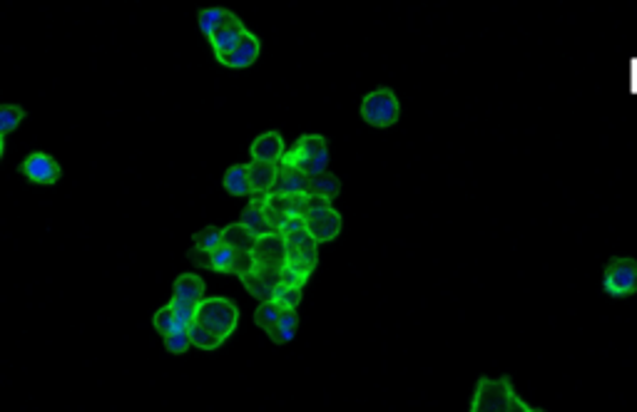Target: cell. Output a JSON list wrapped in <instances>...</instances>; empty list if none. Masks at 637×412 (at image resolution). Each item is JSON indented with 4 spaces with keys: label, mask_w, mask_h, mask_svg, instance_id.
Masks as SVG:
<instances>
[{
    "label": "cell",
    "mask_w": 637,
    "mask_h": 412,
    "mask_svg": "<svg viewBox=\"0 0 637 412\" xmlns=\"http://www.w3.org/2000/svg\"><path fill=\"white\" fill-rule=\"evenodd\" d=\"M306 231L312 234L316 243H326V241H334L341 229H344V218L336 211L334 206H326V209H312L306 214Z\"/></svg>",
    "instance_id": "cell-8"
},
{
    "label": "cell",
    "mask_w": 637,
    "mask_h": 412,
    "mask_svg": "<svg viewBox=\"0 0 637 412\" xmlns=\"http://www.w3.org/2000/svg\"><path fill=\"white\" fill-rule=\"evenodd\" d=\"M605 288L615 293V296H625V293H633L637 291V268L627 261H615L610 268H608V276H605Z\"/></svg>",
    "instance_id": "cell-12"
},
{
    "label": "cell",
    "mask_w": 637,
    "mask_h": 412,
    "mask_svg": "<svg viewBox=\"0 0 637 412\" xmlns=\"http://www.w3.org/2000/svg\"><path fill=\"white\" fill-rule=\"evenodd\" d=\"M163 343H164V350L172 355H185L189 348H195L192 341H189V333L187 331H177L172 333V335H167V338H163Z\"/></svg>",
    "instance_id": "cell-31"
},
{
    "label": "cell",
    "mask_w": 637,
    "mask_h": 412,
    "mask_svg": "<svg viewBox=\"0 0 637 412\" xmlns=\"http://www.w3.org/2000/svg\"><path fill=\"white\" fill-rule=\"evenodd\" d=\"M535 412H543V410H535Z\"/></svg>",
    "instance_id": "cell-34"
},
{
    "label": "cell",
    "mask_w": 637,
    "mask_h": 412,
    "mask_svg": "<svg viewBox=\"0 0 637 412\" xmlns=\"http://www.w3.org/2000/svg\"><path fill=\"white\" fill-rule=\"evenodd\" d=\"M205 291H207V284H205V278L197 274L177 276L172 284V298H180V301L202 303V301H205Z\"/></svg>",
    "instance_id": "cell-15"
},
{
    "label": "cell",
    "mask_w": 637,
    "mask_h": 412,
    "mask_svg": "<svg viewBox=\"0 0 637 412\" xmlns=\"http://www.w3.org/2000/svg\"><path fill=\"white\" fill-rule=\"evenodd\" d=\"M152 325H155V331L160 333V338H167V335H172V333H177V331H185V328L180 325V321H177L174 310L170 309V303H167V306H163V309L155 310V316H152Z\"/></svg>",
    "instance_id": "cell-25"
},
{
    "label": "cell",
    "mask_w": 637,
    "mask_h": 412,
    "mask_svg": "<svg viewBox=\"0 0 637 412\" xmlns=\"http://www.w3.org/2000/svg\"><path fill=\"white\" fill-rule=\"evenodd\" d=\"M309 194L322 196L326 202H334L336 196L341 194V182H339V177L331 172L309 177Z\"/></svg>",
    "instance_id": "cell-21"
},
{
    "label": "cell",
    "mask_w": 637,
    "mask_h": 412,
    "mask_svg": "<svg viewBox=\"0 0 637 412\" xmlns=\"http://www.w3.org/2000/svg\"><path fill=\"white\" fill-rule=\"evenodd\" d=\"M302 298H304L302 288H291V286H284V284H279V286L274 288V301H277L279 306H284L287 310L299 309V306H302Z\"/></svg>",
    "instance_id": "cell-29"
},
{
    "label": "cell",
    "mask_w": 637,
    "mask_h": 412,
    "mask_svg": "<svg viewBox=\"0 0 637 412\" xmlns=\"http://www.w3.org/2000/svg\"><path fill=\"white\" fill-rule=\"evenodd\" d=\"M259 55H262V43H259V37H256L255 33H247L242 43L234 47L230 55H224V58H220L217 62L230 70H244L249 68V65H255L256 60H259Z\"/></svg>",
    "instance_id": "cell-11"
},
{
    "label": "cell",
    "mask_w": 637,
    "mask_h": 412,
    "mask_svg": "<svg viewBox=\"0 0 637 412\" xmlns=\"http://www.w3.org/2000/svg\"><path fill=\"white\" fill-rule=\"evenodd\" d=\"M197 323L199 325H205L207 331L214 333V335H220V338L227 341V338L237 331V325H239V309H237V303L230 301V298H205V301L199 303Z\"/></svg>",
    "instance_id": "cell-2"
},
{
    "label": "cell",
    "mask_w": 637,
    "mask_h": 412,
    "mask_svg": "<svg viewBox=\"0 0 637 412\" xmlns=\"http://www.w3.org/2000/svg\"><path fill=\"white\" fill-rule=\"evenodd\" d=\"M187 333H189V341H192V345H195V348H199V350H207V353H212V350H220L222 345H224V338L214 335V333L207 331V328H205V325H199V323L189 325V328H187Z\"/></svg>",
    "instance_id": "cell-24"
},
{
    "label": "cell",
    "mask_w": 637,
    "mask_h": 412,
    "mask_svg": "<svg viewBox=\"0 0 637 412\" xmlns=\"http://www.w3.org/2000/svg\"><path fill=\"white\" fill-rule=\"evenodd\" d=\"M187 259H189V264L197 266V268H205V271H212V251H202V249H189L187 251Z\"/></svg>",
    "instance_id": "cell-33"
},
{
    "label": "cell",
    "mask_w": 637,
    "mask_h": 412,
    "mask_svg": "<svg viewBox=\"0 0 637 412\" xmlns=\"http://www.w3.org/2000/svg\"><path fill=\"white\" fill-rule=\"evenodd\" d=\"M242 281L244 291L249 293L252 298H256L259 303H267V301H274V286H269L267 281L262 278V276L256 274H249L244 276V278H239Z\"/></svg>",
    "instance_id": "cell-26"
},
{
    "label": "cell",
    "mask_w": 637,
    "mask_h": 412,
    "mask_svg": "<svg viewBox=\"0 0 637 412\" xmlns=\"http://www.w3.org/2000/svg\"><path fill=\"white\" fill-rule=\"evenodd\" d=\"M234 253L237 251H234L232 246H227V243H222L220 249H214V251H212V271L230 276V268H232V261H234Z\"/></svg>",
    "instance_id": "cell-30"
},
{
    "label": "cell",
    "mask_w": 637,
    "mask_h": 412,
    "mask_svg": "<svg viewBox=\"0 0 637 412\" xmlns=\"http://www.w3.org/2000/svg\"><path fill=\"white\" fill-rule=\"evenodd\" d=\"M234 18L232 11H227V8H202V11L197 12V25H199V33L205 35V37H212V35L217 33L220 28H224V25L230 23Z\"/></svg>",
    "instance_id": "cell-17"
},
{
    "label": "cell",
    "mask_w": 637,
    "mask_h": 412,
    "mask_svg": "<svg viewBox=\"0 0 637 412\" xmlns=\"http://www.w3.org/2000/svg\"><path fill=\"white\" fill-rule=\"evenodd\" d=\"M25 110L21 104H3L0 107V152H5V139L23 125Z\"/></svg>",
    "instance_id": "cell-19"
},
{
    "label": "cell",
    "mask_w": 637,
    "mask_h": 412,
    "mask_svg": "<svg viewBox=\"0 0 637 412\" xmlns=\"http://www.w3.org/2000/svg\"><path fill=\"white\" fill-rule=\"evenodd\" d=\"M284 306H279L277 301H267V303H259L255 310V323L262 328L264 333H269L284 316Z\"/></svg>",
    "instance_id": "cell-23"
},
{
    "label": "cell",
    "mask_w": 637,
    "mask_h": 412,
    "mask_svg": "<svg viewBox=\"0 0 637 412\" xmlns=\"http://www.w3.org/2000/svg\"><path fill=\"white\" fill-rule=\"evenodd\" d=\"M239 221H242L244 227H249V229L255 231L256 236L272 234V229H269V224H267V217H264V204H255V202H249V204L242 209V217H239Z\"/></svg>",
    "instance_id": "cell-22"
},
{
    "label": "cell",
    "mask_w": 637,
    "mask_h": 412,
    "mask_svg": "<svg viewBox=\"0 0 637 412\" xmlns=\"http://www.w3.org/2000/svg\"><path fill=\"white\" fill-rule=\"evenodd\" d=\"M515 390L508 378H481L475 383L471 412H510Z\"/></svg>",
    "instance_id": "cell-3"
},
{
    "label": "cell",
    "mask_w": 637,
    "mask_h": 412,
    "mask_svg": "<svg viewBox=\"0 0 637 412\" xmlns=\"http://www.w3.org/2000/svg\"><path fill=\"white\" fill-rule=\"evenodd\" d=\"M284 239H287V246H289V264L287 266L312 276L316 264H319V243H316V239L309 231H299V234H291V236H284Z\"/></svg>",
    "instance_id": "cell-6"
},
{
    "label": "cell",
    "mask_w": 637,
    "mask_h": 412,
    "mask_svg": "<svg viewBox=\"0 0 637 412\" xmlns=\"http://www.w3.org/2000/svg\"><path fill=\"white\" fill-rule=\"evenodd\" d=\"M170 309L174 310L177 321H180V325H182L185 331L189 328V325H195V323H197L199 303H192V301H180V298H172V301H170Z\"/></svg>",
    "instance_id": "cell-28"
},
{
    "label": "cell",
    "mask_w": 637,
    "mask_h": 412,
    "mask_svg": "<svg viewBox=\"0 0 637 412\" xmlns=\"http://www.w3.org/2000/svg\"><path fill=\"white\" fill-rule=\"evenodd\" d=\"M279 164L269 161H249V182H252V194H272L277 186Z\"/></svg>",
    "instance_id": "cell-14"
},
{
    "label": "cell",
    "mask_w": 637,
    "mask_h": 412,
    "mask_svg": "<svg viewBox=\"0 0 637 412\" xmlns=\"http://www.w3.org/2000/svg\"><path fill=\"white\" fill-rule=\"evenodd\" d=\"M224 189L232 196H252V182H249V164H232L224 172Z\"/></svg>",
    "instance_id": "cell-16"
},
{
    "label": "cell",
    "mask_w": 637,
    "mask_h": 412,
    "mask_svg": "<svg viewBox=\"0 0 637 412\" xmlns=\"http://www.w3.org/2000/svg\"><path fill=\"white\" fill-rule=\"evenodd\" d=\"M274 194L284 196H309V177L299 172L297 167H291L287 161L279 164V177Z\"/></svg>",
    "instance_id": "cell-13"
},
{
    "label": "cell",
    "mask_w": 637,
    "mask_h": 412,
    "mask_svg": "<svg viewBox=\"0 0 637 412\" xmlns=\"http://www.w3.org/2000/svg\"><path fill=\"white\" fill-rule=\"evenodd\" d=\"M192 243H195V249H202V251H214V249H220L222 243H224V229H220V227H205V229L192 234Z\"/></svg>",
    "instance_id": "cell-27"
},
{
    "label": "cell",
    "mask_w": 637,
    "mask_h": 412,
    "mask_svg": "<svg viewBox=\"0 0 637 412\" xmlns=\"http://www.w3.org/2000/svg\"><path fill=\"white\" fill-rule=\"evenodd\" d=\"M21 174L28 182L43 184V186H53L60 182L63 177V167L55 157H50L47 152H30L23 161H21Z\"/></svg>",
    "instance_id": "cell-5"
},
{
    "label": "cell",
    "mask_w": 637,
    "mask_h": 412,
    "mask_svg": "<svg viewBox=\"0 0 637 412\" xmlns=\"http://www.w3.org/2000/svg\"><path fill=\"white\" fill-rule=\"evenodd\" d=\"M299 333V313L297 310H284L281 321L267 333L269 341L277 345H287L294 341V335Z\"/></svg>",
    "instance_id": "cell-20"
},
{
    "label": "cell",
    "mask_w": 637,
    "mask_h": 412,
    "mask_svg": "<svg viewBox=\"0 0 637 412\" xmlns=\"http://www.w3.org/2000/svg\"><path fill=\"white\" fill-rule=\"evenodd\" d=\"M252 253H255L256 266H267V268H279V271H281L284 266L289 264V246H287V239H284L281 234H277V231L259 236Z\"/></svg>",
    "instance_id": "cell-7"
},
{
    "label": "cell",
    "mask_w": 637,
    "mask_h": 412,
    "mask_svg": "<svg viewBox=\"0 0 637 412\" xmlns=\"http://www.w3.org/2000/svg\"><path fill=\"white\" fill-rule=\"evenodd\" d=\"M309 278H312V276L302 274V271H297V268H291V266H284V268H281V284H284V286L302 288L304 291Z\"/></svg>",
    "instance_id": "cell-32"
},
{
    "label": "cell",
    "mask_w": 637,
    "mask_h": 412,
    "mask_svg": "<svg viewBox=\"0 0 637 412\" xmlns=\"http://www.w3.org/2000/svg\"><path fill=\"white\" fill-rule=\"evenodd\" d=\"M256 239L259 236L249 227H244L242 221L224 227V243L232 246L234 251H255Z\"/></svg>",
    "instance_id": "cell-18"
},
{
    "label": "cell",
    "mask_w": 637,
    "mask_h": 412,
    "mask_svg": "<svg viewBox=\"0 0 637 412\" xmlns=\"http://www.w3.org/2000/svg\"><path fill=\"white\" fill-rule=\"evenodd\" d=\"M361 117L364 122L371 127H394L401 117V103L396 97L394 90L389 87H379V90H371L364 100H361Z\"/></svg>",
    "instance_id": "cell-4"
},
{
    "label": "cell",
    "mask_w": 637,
    "mask_h": 412,
    "mask_svg": "<svg viewBox=\"0 0 637 412\" xmlns=\"http://www.w3.org/2000/svg\"><path fill=\"white\" fill-rule=\"evenodd\" d=\"M287 164L297 167L306 177L329 172V142L322 135H304L284 157Z\"/></svg>",
    "instance_id": "cell-1"
},
{
    "label": "cell",
    "mask_w": 637,
    "mask_h": 412,
    "mask_svg": "<svg viewBox=\"0 0 637 412\" xmlns=\"http://www.w3.org/2000/svg\"><path fill=\"white\" fill-rule=\"evenodd\" d=\"M247 33H249V30L244 28V23L239 21V15H234L230 23L224 25V28H220L217 33L209 37V45H212L214 58L220 60V58H224V55H230L234 47L242 43L244 35Z\"/></svg>",
    "instance_id": "cell-10"
},
{
    "label": "cell",
    "mask_w": 637,
    "mask_h": 412,
    "mask_svg": "<svg viewBox=\"0 0 637 412\" xmlns=\"http://www.w3.org/2000/svg\"><path fill=\"white\" fill-rule=\"evenodd\" d=\"M287 144H284V137L279 135V132H274V129H269V132H264V135H259V137L252 142V147H249V154H252V160L255 161H269V164H281L284 161V157H287Z\"/></svg>",
    "instance_id": "cell-9"
}]
</instances>
